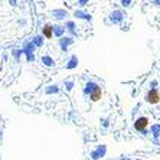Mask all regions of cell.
Returning a JSON list of instances; mask_svg holds the SVG:
<instances>
[{"mask_svg": "<svg viewBox=\"0 0 160 160\" xmlns=\"http://www.w3.org/2000/svg\"><path fill=\"white\" fill-rule=\"evenodd\" d=\"M101 98H102V91H101V88H98L97 91H94V92L89 95V100L92 101V102H97Z\"/></svg>", "mask_w": 160, "mask_h": 160, "instance_id": "30bf717a", "label": "cell"}, {"mask_svg": "<svg viewBox=\"0 0 160 160\" xmlns=\"http://www.w3.org/2000/svg\"><path fill=\"white\" fill-rule=\"evenodd\" d=\"M58 43H59L61 49H62L63 52H67V51H68V46L74 43V38H72V36H67V38L63 36V38H61L59 41H58Z\"/></svg>", "mask_w": 160, "mask_h": 160, "instance_id": "52a82bcc", "label": "cell"}, {"mask_svg": "<svg viewBox=\"0 0 160 160\" xmlns=\"http://www.w3.org/2000/svg\"><path fill=\"white\" fill-rule=\"evenodd\" d=\"M35 49H36V46H35L33 43H32V42H26V43H25V48H23V52L26 53V56H28V61H32V62H33L35 61V55H33V51Z\"/></svg>", "mask_w": 160, "mask_h": 160, "instance_id": "5b68a950", "label": "cell"}, {"mask_svg": "<svg viewBox=\"0 0 160 160\" xmlns=\"http://www.w3.org/2000/svg\"><path fill=\"white\" fill-rule=\"evenodd\" d=\"M52 16L55 19H58V20H65L68 18V13L65 10H62V9H56V10L52 12Z\"/></svg>", "mask_w": 160, "mask_h": 160, "instance_id": "9c48e42d", "label": "cell"}, {"mask_svg": "<svg viewBox=\"0 0 160 160\" xmlns=\"http://www.w3.org/2000/svg\"><path fill=\"white\" fill-rule=\"evenodd\" d=\"M42 63H43L45 67H52L53 63V59L51 58V56H48V55H45V56H42Z\"/></svg>", "mask_w": 160, "mask_h": 160, "instance_id": "5bb4252c", "label": "cell"}, {"mask_svg": "<svg viewBox=\"0 0 160 160\" xmlns=\"http://www.w3.org/2000/svg\"><path fill=\"white\" fill-rule=\"evenodd\" d=\"M77 67H78V58L75 55H72L67 63V69H74V68H77Z\"/></svg>", "mask_w": 160, "mask_h": 160, "instance_id": "8fae6325", "label": "cell"}, {"mask_svg": "<svg viewBox=\"0 0 160 160\" xmlns=\"http://www.w3.org/2000/svg\"><path fill=\"white\" fill-rule=\"evenodd\" d=\"M22 53H23V51H18V49H15V51H13V55H15L16 58H19Z\"/></svg>", "mask_w": 160, "mask_h": 160, "instance_id": "ffe728a7", "label": "cell"}, {"mask_svg": "<svg viewBox=\"0 0 160 160\" xmlns=\"http://www.w3.org/2000/svg\"><path fill=\"white\" fill-rule=\"evenodd\" d=\"M42 36L46 38V39H52V36H53V26L52 25H49V23L43 25V28H42Z\"/></svg>", "mask_w": 160, "mask_h": 160, "instance_id": "ba28073f", "label": "cell"}, {"mask_svg": "<svg viewBox=\"0 0 160 160\" xmlns=\"http://www.w3.org/2000/svg\"><path fill=\"white\" fill-rule=\"evenodd\" d=\"M65 29L69 30L71 33H75V23L72 22V20H68L67 25H65Z\"/></svg>", "mask_w": 160, "mask_h": 160, "instance_id": "ac0fdd59", "label": "cell"}, {"mask_svg": "<svg viewBox=\"0 0 160 160\" xmlns=\"http://www.w3.org/2000/svg\"><path fill=\"white\" fill-rule=\"evenodd\" d=\"M102 126H104V127L108 126V120H102Z\"/></svg>", "mask_w": 160, "mask_h": 160, "instance_id": "603a6c76", "label": "cell"}, {"mask_svg": "<svg viewBox=\"0 0 160 160\" xmlns=\"http://www.w3.org/2000/svg\"><path fill=\"white\" fill-rule=\"evenodd\" d=\"M149 126V118L147 117H138L136 121H134V128L137 131H146Z\"/></svg>", "mask_w": 160, "mask_h": 160, "instance_id": "3957f363", "label": "cell"}, {"mask_svg": "<svg viewBox=\"0 0 160 160\" xmlns=\"http://www.w3.org/2000/svg\"><path fill=\"white\" fill-rule=\"evenodd\" d=\"M45 92L46 94H56V92H59V88H58V85H49L48 88L45 89Z\"/></svg>", "mask_w": 160, "mask_h": 160, "instance_id": "e0dca14e", "label": "cell"}, {"mask_svg": "<svg viewBox=\"0 0 160 160\" xmlns=\"http://www.w3.org/2000/svg\"><path fill=\"white\" fill-rule=\"evenodd\" d=\"M32 43H33L36 48H41L42 45H43V36H42V35H35V36L32 38Z\"/></svg>", "mask_w": 160, "mask_h": 160, "instance_id": "7c38bea8", "label": "cell"}, {"mask_svg": "<svg viewBox=\"0 0 160 160\" xmlns=\"http://www.w3.org/2000/svg\"><path fill=\"white\" fill-rule=\"evenodd\" d=\"M100 88V85H98L97 82L94 81H88L85 84V87H84V89H82V92H84V95H87V97H89L91 94L94 92V91H97V89Z\"/></svg>", "mask_w": 160, "mask_h": 160, "instance_id": "8992f818", "label": "cell"}, {"mask_svg": "<svg viewBox=\"0 0 160 160\" xmlns=\"http://www.w3.org/2000/svg\"><path fill=\"white\" fill-rule=\"evenodd\" d=\"M152 134H153V137L154 138H159L160 136V124H154V126H152Z\"/></svg>", "mask_w": 160, "mask_h": 160, "instance_id": "9a60e30c", "label": "cell"}, {"mask_svg": "<svg viewBox=\"0 0 160 160\" xmlns=\"http://www.w3.org/2000/svg\"><path fill=\"white\" fill-rule=\"evenodd\" d=\"M105 153H107V147L105 146H97L92 152L89 153V157H91V160H98V159H102L105 156Z\"/></svg>", "mask_w": 160, "mask_h": 160, "instance_id": "7a4b0ae2", "label": "cell"}, {"mask_svg": "<svg viewBox=\"0 0 160 160\" xmlns=\"http://www.w3.org/2000/svg\"><path fill=\"white\" fill-rule=\"evenodd\" d=\"M65 30H67V29H65L63 26H59V25L53 26V33H55V36H58V38H63Z\"/></svg>", "mask_w": 160, "mask_h": 160, "instance_id": "4fadbf2b", "label": "cell"}, {"mask_svg": "<svg viewBox=\"0 0 160 160\" xmlns=\"http://www.w3.org/2000/svg\"><path fill=\"white\" fill-rule=\"evenodd\" d=\"M74 84H75V82L72 81V79H69V81H67V82H65V85H67V89H68V91H71V89H72V87H74Z\"/></svg>", "mask_w": 160, "mask_h": 160, "instance_id": "d6986e66", "label": "cell"}, {"mask_svg": "<svg viewBox=\"0 0 160 160\" xmlns=\"http://www.w3.org/2000/svg\"><path fill=\"white\" fill-rule=\"evenodd\" d=\"M154 4H157V6H160V0H156V2H153Z\"/></svg>", "mask_w": 160, "mask_h": 160, "instance_id": "cb8c5ba5", "label": "cell"}, {"mask_svg": "<svg viewBox=\"0 0 160 160\" xmlns=\"http://www.w3.org/2000/svg\"><path fill=\"white\" fill-rule=\"evenodd\" d=\"M120 160H130V159H128V157H121Z\"/></svg>", "mask_w": 160, "mask_h": 160, "instance_id": "d4e9b609", "label": "cell"}, {"mask_svg": "<svg viewBox=\"0 0 160 160\" xmlns=\"http://www.w3.org/2000/svg\"><path fill=\"white\" fill-rule=\"evenodd\" d=\"M87 3H88L87 0H81V2H78V4H79V6H84V4H87Z\"/></svg>", "mask_w": 160, "mask_h": 160, "instance_id": "7402d4cb", "label": "cell"}, {"mask_svg": "<svg viewBox=\"0 0 160 160\" xmlns=\"http://www.w3.org/2000/svg\"><path fill=\"white\" fill-rule=\"evenodd\" d=\"M124 18H126V13L123 10H114L110 15V22H112L114 25H118L124 20Z\"/></svg>", "mask_w": 160, "mask_h": 160, "instance_id": "277c9868", "label": "cell"}, {"mask_svg": "<svg viewBox=\"0 0 160 160\" xmlns=\"http://www.w3.org/2000/svg\"><path fill=\"white\" fill-rule=\"evenodd\" d=\"M75 16L79 19H85V20H91V15H87V13H84L82 10H77L75 12Z\"/></svg>", "mask_w": 160, "mask_h": 160, "instance_id": "2e32d148", "label": "cell"}, {"mask_svg": "<svg viewBox=\"0 0 160 160\" xmlns=\"http://www.w3.org/2000/svg\"><path fill=\"white\" fill-rule=\"evenodd\" d=\"M146 101L147 102H150V104H159L160 102V92L157 91L156 88H152L149 91V92L146 94Z\"/></svg>", "mask_w": 160, "mask_h": 160, "instance_id": "6da1fadb", "label": "cell"}, {"mask_svg": "<svg viewBox=\"0 0 160 160\" xmlns=\"http://www.w3.org/2000/svg\"><path fill=\"white\" fill-rule=\"evenodd\" d=\"M121 4H123V6H128V4H131V0H123Z\"/></svg>", "mask_w": 160, "mask_h": 160, "instance_id": "44dd1931", "label": "cell"}]
</instances>
